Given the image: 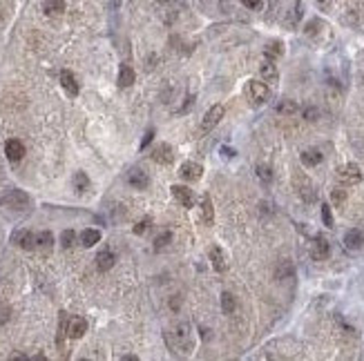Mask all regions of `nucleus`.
Wrapping results in <instances>:
<instances>
[{"instance_id": "1", "label": "nucleus", "mask_w": 364, "mask_h": 361, "mask_svg": "<svg viewBox=\"0 0 364 361\" xmlns=\"http://www.w3.org/2000/svg\"><path fill=\"white\" fill-rule=\"evenodd\" d=\"M170 346L175 350L183 352V355L192 352L194 341H192V328H190V323H179L170 330Z\"/></svg>"}, {"instance_id": "2", "label": "nucleus", "mask_w": 364, "mask_h": 361, "mask_svg": "<svg viewBox=\"0 0 364 361\" xmlns=\"http://www.w3.org/2000/svg\"><path fill=\"white\" fill-rule=\"evenodd\" d=\"M224 114H226L224 105H212L210 109L206 111V116L201 118V125H199V129H201L203 134L210 132L212 127H217V125H219V120L224 118Z\"/></svg>"}, {"instance_id": "3", "label": "nucleus", "mask_w": 364, "mask_h": 361, "mask_svg": "<svg viewBox=\"0 0 364 361\" xmlns=\"http://www.w3.org/2000/svg\"><path fill=\"white\" fill-rule=\"evenodd\" d=\"M337 178H340V183H344V185H358V183L362 181V172H360V167L355 163H349V165H342V167L337 169Z\"/></svg>"}, {"instance_id": "4", "label": "nucleus", "mask_w": 364, "mask_h": 361, "mask_svg": "<svg viewBox=\"0 0 364 361\" xmlns=\"http://www.w3.org/2000/svg\"><path fill=\"white\" fill-rule=\"evenodd\" d=\"M2 203H7L14 209H27V205L32 203V199H29L23 190H9L5 196H2Z\"/></svg>"}, {"instance_id": "5", "label": "nucleus", "mask_w": 364, "mask_h": 361, "mask_svg": "<svg viewBox=\"0 0 364 361\" xmlns=\"http://www.w3.org/2000/svg\"><path fill=\"white\" fill-rule=\"evenodd\" d=\"M150 158H152L154 163H159V165H170L172 160H175V150H172L168 143H159V145H154Z\"/></svg>"}, {"instance_id": "6", "label": "nucleus", "mask_w": 364, "mask_h": 361, "mask_svg": "<svg viewBox=\"0 0 364 361\" xmlns=\"http://www.w3.org/2000/svg\"><path fill=\"white\" fill-rule=\"evenodd\" d=\"M248 94H250V98L257 103V105H261V103H266L270 98L268 85L261 83V80H250V83H248Z\"/></svg>"}, {"instance_id": "7", "label": "nucleus", "mask_w": 364, "mask_h": 361, "mask_svg": "<svg viewBox=\"0 0 364 361\" xmlns=\"http://www.w3.org/2000/svg\"><path fill=\"white\" fill-rule=\"evenodd\" d=\"M61 87L65 89V94H67V96H78V92H81V87H78V80L74 78V74L72 71H67V69H63L61 71Z\"/></svg>"}, {"instance_id": "8", "label": "nucleus", "mask_w": 364, "mask_h": 361, "mask_svg": "<svg viewBox=\"0 0 364 361\" xmlns=\"http://www.w3.org/2000/svg\"><path fill=\"white\" fill-rule=\"evenodd\" d=\"M201 174H203V167L199 163H194V160H185L179 169V176L183 178V181H199Z\"/></svg>"}, {"instance_id": "9", "label": "nucleus", "mask_w": 364, "mask_h": 361, "mask_svg": "<svg viewBox=\"0 0 364 361\" xmlns=\"http://www.w3.org/2000/svg\"><path fill=\"white\" fill-rule=\"evenodd\" d=\"M11 241H14L18 248H23V250H34V248H36V234H32L29 230H16L14 236H11Z\"/></svg>"}, {"instance_id": "10", "label": "nucleus", "mask_w": 364, "mask_h": 361, "mask_svg": "<svg viewBox=\"0 0 364 361\" xmlns=\"http://www.w3.org/2000/svg\"><path fill=\"white\" fill-rule=\"evenodd\" d=\"M170 192H172V196H175V199L179 201L181 205H183V207H192V205H194V194H192V190H190V187H185V185H172Z\"/></svg>"}, {"instance_id": "11", "label": "nucleus", "mask_w": 364, "mask_h": 361, "mask_svg": "<svg viewBox=\"0 0 364 361\" xmlns=\"http://www.w3.org/2000/svg\"><path fill=\"white\" fill-rule=\"evenodd\" d=\"M127 183H130L132 187H136V190H145V187L150 185V176L141 167H134L127 174Z\"/></svg>"}, {"instance_id": "12", "label": "nucleus", "mask_w": 364, "mask_h": 361, "mask_svg": "<svg viewBox=\"0 0 364 361\" xmlns=\"http://www.w3.org/2000/svg\"><path fill=\"white\" fill-rule=\"evenodd\" d=\"M5 154H7V158L16 163V160H20L25 156V145L18 138H9V141L5 143Z\"/></svg>"}, {"instance_id": "13", "label": "nucleus", "mask_w": 364, "mask_h": 361, "mask_svg": "<svg viewBox=\"0 0 364 361\" xmlns=\"http://www.w3.org/2000/svg\"><path fill=\"white\" fill-rule=\"evenodd\" d=\"M328 252H331V245H328V241L324 239V236H315L313 248H310V254H313L315 261H324V258L328 257Z\"/></svg>"}, {"instance_id": "14", "label": "nucleus", "mask_w": 364, "mask_h": 361, "mask_svg": "<svg viewBox=\"0 0 364 361\" xmlns=\"http://www.w3.org/2000/svg\"><path fill=\"white\" fill-rule=\"evenodd\" d=\"M87 332V321L83 319V316H74V319H69L67 323V334L72 339H81L83 334Z\"/></svg>"}, {"instance_id": "15", "label": "nucleus", "mask_w": 364, "mask_h": 361, "mask_svg": "<svg viewBox=\"0 0 364 361\" xmlns=\"http://www.w3.org/2000/svg\"><path fill=\"white\" fill-rule=\"evenodd\" d=\"M199 209H201V216H203V221H206V225H212V223H215V209H212V201L208 194H203L201 199H199Z\"/></svg>"}, {"instance_id": "16", "label": "nucleus", "mask_w": 364, "mask_h": 361, "mask_svg": "<svg viewBox=\"0 0 364 361\" xmlns=\"http://www.w3.org/2000/svg\"><path fill=\"white\" fill-rule=\"evenodd\" d=\"M259 74H261V78H264L266 83H277V80H279V71H277V67L273 65L270 58L259 65Z\"/></svg>"}, {"instance_id": "17", "label": "nucleus", "mask_w": 364, "mask_h": 361, "mask_svg": "<svg viewBox=\"0 0 364 361\" xmlns=\"http://www.w3.org/2000/svg\"><path fill=\"white\" fill-rule=\"evenodd\" d=\"M344 245L349 250H360L364 245V232L360 230H349L344 234Z\"/></svg>"}, {"instance_id": "18", "label": "nucleus", "mask_w": 364, "mask_h": 361, "mask_svg": "<svg viewBox=\"0 0 364 361\" xmlns=\"http://www.w3.org/2000/svg\"><path fill=\"white\" fill-rule=\"evenodd\" d=\"M114 261H117V257H114L110 250H101V252L96 254V267H99L101 272H108L110 267H114Z\"/></svg>"}, {"instance_id": "19", "label": "nucleus", "mask_w": 364, "mask_h": 361, "mask_svg": "<svg viewBox=\"0 0 364 361\" xmlns=\"http://www.w3.org/2000/svg\"><path fill=\"white\" fill-rule=\"evenodd\" d=\"M210 261H212V267H215L217 272L226 270V252L219 248V245H212L210 248Z\"/></svg>"}, {"instance_id": "20", "label": "nucleus", "mask_w": 364, "mask_h": 361, "mask_svg": "<svg viewBox=\"0 0 364 361\" xmlns=\"http://www.w3.org/2000/svg\"><path fill=\"white\" fill-rule=\"evenodd\" d=\"M52 245H54V234H52L50 230L38 232V234H36V248L43 250V252H50Z\"/></svg>"}, {"instance_id": "21", "label": "nucleus", "mask_w": 364, "mask_h": 361, "mask_svg": "<svg viewBox=\"0 0 364 361\" xmlns=\"http://www.w3.org/2000/svg\"><path fill=\"white\" fill-rule=\"evenodd\" d=\"M134 78H136L134 69H132L130 65H121V69H119V85H121V87H130V85L134 83Z\"/></svg>"}, {"instance_id": "22", "label": "nucleus", "mask_w": 364, "mask_h": 361, "mask_svg": "<svg viewBox=\"0 0 364 361\" xmlns=\"http://www.w3.org/2000/svg\"><path fill=\"white\" fill-rule=\"evenodd\" d=\"M302 163L306 165V167H315V165H319L322 163V152H317V150H306V152H302Z\"/></svg>"}, {"instance_id": "23", "label": "nucleus", "mask_w": 364, "mask_h": 361, "mask_svg": "<svg viewBox=\"0 0 364 361\" xmlns=\"http://www.w3.org/2000/svg\"><path fill=\"white\" fill-rule=\"evenodd\" d=\"M101 241V232L99 230H92V227H87V230L81 232V243L85 245V248H92V245H96Z\"/></svg>"}, {"instance_id": "24", "label": "nucleus", "mask_w": 364, "mask_h": 361, "mask_svg": "<svg viewBox=\"0 0 364 361\" xmlns=\"http://www.w3.org/2000/svg\"><path fill=\"white\" fill-rule=\"evenodd\" d=\"M43 9H45L47 16H61L65 11V2L63 0H45L43 2Z\"/></svg>"}, {"instance_id": "25", "label": "nucleus", "mask_w": 364, "mask_h": 361, "mask_svg": "<svg viewBox=\"0 0 364 361\" xmlns=\"http://www.w3.org/2000/svg\"><path fill=\"white\" fill-rule=\"evenodd\" d=\"M67 314L65 312H61V319H59V334H56V346H59V350H63V341H65V334H67Z\"/></svg>"}, {"instance_id": "26", "label": "nucleus", "mask_w": 364, "mask_h": 361, "mask_svg": "<svg viewBox=\"0 0 364 361\" xmlns=\"http://www.w3.org/2000/svg\"><path fill=\"white\" fill-rule=\"evenodd\" d=\"M235 308H237V301H235V297L230 292H224L221 294V310L226 312V314H233Z\"/></svg>"}, {"instance_id": "27", "label": "nucleus", "mask_w": 364, "mask_h": 361, "mask_svg": "<svg viewBox=\"0 0 364 361\" xmlns=\"http://www.w3.org/2000/svg\"><path fill=\"white\" fill-rule=\"evenodd\" d=\"M74 187H76V192H85L87 187H90V178H87L85 172L74 174Z\"/></svg>"}, {"instance_id": "28", "label": "nucleus", "mask_w": 364, "mask_h": 361, "mask_svg": "<svg viewBox=\"0 0 364 361\" xmlns=\"http://www.w3.org/2000/svg\"><path fill=\"white\" fill-rule=\"evenodd\" d=\"M74 241H76V232L74 230H65L63 234H61V245H63L65 250L74 248Z\"/></svg>"}, {"instance_id": "29", "label": "nucleus", "mask_w": 364, "mask_h": 361, "mask_svg": "<svg viewBox=\"0 0 364 361\" xmlns=\"http://www.w3.org/2000/svg\"><path fill=\"white\" fill-rule=\"evenodd\" d=\"M277 111H279V114H286V116L297 114V103H293V101H282V103L277 105Z\"/></svg>"}, {"instance_id": "30", "label": "nucleus", "mask_w": 364, "mask_h": 361, "mask_svg": "<svg viewBox=\"0 0 364 361\" xmlns=\"http://www.w3.org/2000/svg\"><path fill=\"white\" fill-rule=\"evenodd\" d=\"M168 243H172V232H163L154 239V250H163Z\"/></svg>"}, {"instance_id": "31", "label": "nucleus", "mask_w": 364, "mask_h": 361, "mask_svg": "<svg viewBox=\"0 0 364 361\" xmlns=\"http://www.w3.org/2000/svg\"><path fill=\"white\" fill-rule=\"evenodd\" d=\"M257 176H259V181L270 183L273 181V169H270L268 165H259V167H257Z\"/></svg>"}, {"instance_id": "32", "label": "nucleus", "mask_w": 364, "mask_h": 361, "mask_svg": "<svg viewBox=\"0 0 364 361\" xmlns=\"http://www.w3.org/2000/svg\"><path fill=\"white\" fill-rule=\"evenodd\" d=\"M284 276H293V265H291V261H282V265L277 267V279H284Z\"/></svg>"}, {"instance_id": "33", "label": "nucleus", "mask_w": 364, "mask_h": 361, "mask_svg": "<svg viewBox=\"0 0 364 361\" xmlns=\"http://www.w3.org/2000/svg\"><path fill=\"white\" fill-rule=\"evenodd\" d=\"M264 52H266V56H268V58L279 56V53H282V43H268Z\"/></svg>"}, {"instance_id": "34", "label": "nucleus", "mask_w": 364, "mask_h": 361, "mask_svg": "<svg viewBox=\"0 0 364 361\" xmlns=\"http://www.w3.org/2000/svg\"><path fill=\"white\" fill-rule=\"evenodd\" d=\"M322 221L326 227H333V214H331V207H328L326 203L322 205Z\"/></svg>"}, {"instance_id": "35", "label": "nucleus", "mask_w": 364, "mask_h": 361, "mask_svg": "<svg viewBox=\"0 0 364 361\" xmlns=\"http://www.w3.org/2000/svg\"><path fill=\"white\" fill-rule=\"evenodd\" d=\"M331 199H333V203H335V205H342V203L346 201V192L337 187V190H333V192H331Z\"/></svg>"}, {"instance_id": "36", "label": "nucleus", "mask_w": 364, "mask_h": 361, "mask_svg": "<svg viewBox=\"0 0 364 361\" xmlns=\"http://www.w3.org/2000/svg\"><path fill=\"white\" fill-rule=\"evenodd\" d=\"M148 225H150V218H143L141 223H136V225H134V234H143V232L148 230Z\"/></svg>"}, {"instance_id": "37", "label": "nucleus", "mask_w": 364, "mask_h": 361, "mask_svg": "<svg viewBox=\"0 0 364 361\" xmlns=\"http://www.w3.org/2000/svg\"><path fill=\"white\" fill-rule=\"evenodd\" d=\"M152 138H154V132H152V129H148V132H145V136H143V141H141V150H145V147L152 143Z\"/></svg>"}, {"instance_id": "38", "label": "nucleus", "mask_w": 364, "mask_h": 361, "mask_svg": "<svg viewBox=\"0 0 364 361\" xmlns=\"http://www.w3.org/2000/svg\"><path fill=\"white\" fill-rule=\"evenodd\" d=\"M304 118L306 120H315V118H317V109H315V107H306V109H304Z\"/></svg>"}, {"instance_id": "39", "label": "nucleus", "mask_w": 364, "mask_h": 361, "mask_svg": "<svg viewBox=\"0 0 364 361\" xmlns=\"http://www.w3.org/2000/svg\"><path fill=\"white\" fill-rule=\"evenodd\" d=\"M192 105H194V96H188V98H185V105L179 109V114H185L188 109H192Z\"/></svg>"}, {"instance_id": "40", "label": "nucleus", "mask_w": 364, "mask_h": 361, "mask_svg": "<svg viewBox=\"0 0 364 361\" xmlns=\"http://www.w3.org/2000/svg\"><path fill=\"white\" fill-rule=\"evenodd\" d=\"M317 27H319V20H310L308 25H306V34H310V36H313L315 31H317Z\"/></svg>"}, {"instance_id": "41", "label": "nucleus", "mask_w": 364, "mask_h": 361, "mask_svg": "<svg viewBox=\"0 0 364 361\" xmlns=\"http://www.w3.org/2000/svg\"><path fill=\"white\" fill-rule=\"evenodd\" d=\"M248 9H259L261 7V0H242Z\"/></svg>"}, {"instance_id": "42", "label": "nucleus", "mask_w": 364, "mask_h": 361, "mask_svg": "<svg viewBox=\"0 0 364 361\" xmlns=\"http://www.w3.org/2000/svg\"><path fill=\"white\" fill-rule=\"evenodd\" d=\"M221 154H224V158H233L235 150H233V147H221Z\"/></svg>"}, {"instance_id": "43", "label": "nucleus", "mask_w": 364, "mask_h": 361, "mask_svg": "<svg viewBox=\"0 0 364 361\" xmlns=\"http://www.w3.org/2000/svg\"><path fill=\"white\" fill-rule=\"evenodd\" d=\"M123 359H125V361H136V357H134V355H125Z\"/></svg>"}, {"instance_id": "44", "label": "nucleus", "mask_w": 364, "mask_h": 361, "mask_svg": "<svg viewBox=\"0 0 364 361\" xmlns=\"http://www.w3.org/2000/svg\"><path fill=\"white\" fill-rule=\"evenodd\" d=\"M0 203H2V196H0Z\"/></svg>"}]
</instances>
